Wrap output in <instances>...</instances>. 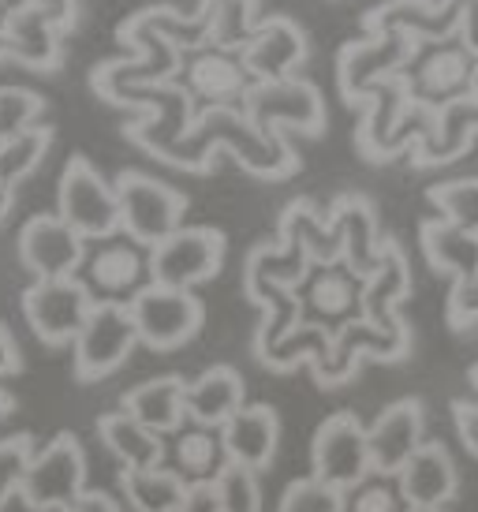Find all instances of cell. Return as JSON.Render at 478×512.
I'll use <instances>...</instances> for the list:
<instances>
[{"label":"cell","mask_w":478,"mask_h":512,"mask_svg":"<svg viewBox=\"0 0 478 512\" xmlns=\"http://www.w3.org/2000/svg\"><path fill=\"white\" fill-rule=\"evenodd\" d=\"M169 464L187 486L213 483L228 464L221 430L195 427V423L176 430V438H172V445H169Z\"/></svg>","instance_id":"cell-35"},{"label":"cell","mask_w":478,"mask_h":512,"mask_svg":"<svg viewBox=\"0 0 478 512\" xmlns=\"http://www.w3.org/2000/svg\"><path fill=\"white\" fill-rule=\"evenodd\" d=\"M113 184L120 199V232H127L131 243L150 251L161 240H169L176 228H183V214H187L183 191L135 169L120 172Z\"/></svg>","instance_id":"cell-5"},{"label":"cell","mask_w":478,"mask_h":512,"mask_svg":"<svg viewBox=\"0 0 478 512\" xmlns=\"http://www.w3.org/2000/svg\"><path fill=\"white\" fill-rule=\"evenodd\" d=\"M86 494V449L75 434H57L30 456L19 498L27 512H64Z\"/></svg>","instance_id":"cell-6"},{"label":"cell","mask_w":478,"mask_h":512,"mask_svg":"<svg viewBox=\"0 0 478 512\" xmlns=\"http://www.w3.org/2000/svg\"><path fill=\"white\" fill-rule=\"evenodd\" d=\"M422 42L404 30H381L366 34L359 42H348L337 57V86L340 98L366 109V101L378 94L385 83H393L396 75H404L419 60Z\"/></svg>","instance_id":"cell-4"},{"label":"cell","mask_w":478,"mask_h":512,"mask_svg":"<svg viewBox=\"0 0 478 512\" xmlns=\"http://www.w3.org/2000/svg\"><path fill=\"white\" fill-rule=\"evenodd\" d=\"M243 116L262 135H322L325 131V98L322 90L307 79H281V83H254V90L243 101Z\"/></svg>","instance_id":"cell-11"},{"label":"cell","mask_w":478,"mask_h":512,"mask_svg":"<svg viewBox=\"0 0 478 512\" xmlns=\"http://www.w3.org/2000/svg\"><path fill=\"white\" fill-rule=\"evenodd\" d=\"M228 464H243L251 471H266L281 449V415L269 404H243L221 427Z\"/></svg>","instance_id":"cell-24"},{"label":"cell","mask_w":478,"mask_h":512,"mask_svg":"<svg viewBox=\"0 0 478 512\" xmlns=\"http://www.w3.org/2000/svg\"><path fill=\"white\" fill-rule=\"evenodd\" d=\"M120 486L131 512H180L187 483L172 468L120 471Z\"/></svg>","instance_id":"cell-36"},{"label":"cell","mask_w":478,"mask_h":512,"mask_svg":"<svg viewBox=\"0 0 478 512\" xmlns=\"http://www.w3.org/2000/svg\"><path fill=\"white\" fill-rule=\"evenodd\" d=\"M64 512H124V509H120L109 494H101V490H86L83 498L75 501V505H68Z\"/></svg>","instance_id":"cell-50"},{"label":"cell","mask_w":478,"mask_h":512,"mask_svg":"<svg viewBox=\"0 0 478 512\" xmlns=\"http://www.w3.org/2000/svg\"><path fill=\"white\" fill-rule=\"evenodd\" d=\"M45 113V98L30 86H0V143L23 131L38 128Z\"/></svg>","instance_id":"cell-40"},{"label":"cell","mask_w":478,"mask_h":512,"mask_svg":"<svg viewBox=\"0 0 478 512\" xmlns=\"http://www.w3.org/2000/svg\"><path fill=\"white\" fill-rule=\"evenodd\" d=\"M471 385H475V389H478V363H475V367H471Z\"/></svg>","instance_id":"cell-55"},{"label":"cell","mask_w":478,"mask_h":512,"mask_svg":"<svg viewBox=\"0 0 478 512\" xmlns=\"http://www.w3.org/2000/svg\"><path fill=\"white\" fill-rule=\"evenodd\" d=\"M98 438L101 445L116 456L120 471H146V468H165V438L142 427L139 419L127 412H109L98 419Z\"/></svg>","instance_id":"cell-31"},{"label":"cell","mask_w":478,"mask_h":512,"mask_svg":"<svg viewBox=\"0 0 478 512\" xmlns=\"http://www.w3.org/2000/svg\"><path fill=\"white\" fill-rule=\"evenodd\" d=\"M281 243L299 247V251L310 258L314 270H322V266H340V262H344L340 236L333 232L329 217H322L318 210H314V202L310 199H296L281 214Z\"/></svg>","instance_id":"cell-34"},{"label":"cell","mask_w":478,"mask_h":512,"mask_svg":"<svg viewBox=\"0 0 478 512\" xmlns=\"http://www.w3.org/2000/svg\"><path fill=\"white\" fill-rule=\"evenodd\" d=\"M180 512H225V509H221V494H217V483L187 486V498H183V509Z\"/></svg>","instance_id":"cell-48"},{"label":"cell","mask_w":478,"mask_h":512,"mask_svg":"<svg viewBox=\"0 0 478 512\" xmlns=\"http://www.w3.org/2000/svg\"><path fill=\"white\" fill-rule=\"evenodd\" d=\"M426 199L434 202L441 217L452 225L478 232V176H460V180H445L426 191Z\"/></svg>","instance_id":"cell-39"},{"label":"cell","mask_w":478,"mask_h":512,"mask_svg":"<svg viewBox=\"0 0 478 512\" xmlns=\"http://www.w3.org/2000/svg\"><path fill=\"white\" fill-rule=\"evenodd\" d=\"M404 498H400V486L396 479L385 475H370L366 483L352 486L344 494V512H404Z\"/></svg>","instance_id":"cell-44"},{"label":"cell","mask_w":478,"mask_h":512,"mask_svg":"<svg viewBox=\"0 0 478 512\" xmlns=\"http://www.w3.org/2000/svg\"><path fill=\"white\" fill-rule=\"evenodd\" d=\"M437 113L411 98L408 79L396 75L366 101L363 124H359V150L366 161H396L404 154H415L434 135Z\"/></svg>","instance_id":"cell-2"},{"label":"cell","mask_w":478,"mask_h":512,"mask_svg":"<svg viewBox=\"0 0 478 512\" xmlns=\"http://www.w3.org/2000/svg\"><path fill=\"white\" fill-rule=\"evenodd\" d=\"M411 292V270L408 258L400 251L396 240H385V255H381V266L374 270V277L363 281V314L370 326L385 329V333H396V329H408V322L396 314V303L408 299Z\"/></svg>","instance_id":"cell-27"},{"label":"cell","mask_w":478,"mask_h":512,"mask_svg":"<svg viewBox=\"0 0 478 512\" xmlns=\"http://www.w3.org/2000/svg\"><path fill=\"white\" fill-rule=\"evenodd\" d=\"M19 4H27V8H34V12H42L45 19L57 23L64 34L75 30V23H79V0H19Z\"/></svg>","instance_id":"cell-46"},{"label":"cell","mask_w":478,"mask_h":512,"mask_svg":"<svg viewBox=\"0 0 478 512\" xmlns=\"http://www.w3.org/2000/svg\"><path fill=\"white\" fill-rule=\"evenodd\" d=\"M475 72H478V53L471 45H434L422 49L419 60L411 64L404 79H408L411 98L426 105V109H445L452 101L471 98L475 90Z\"/></svg>","instance_id":"cell-14"},{"label":"cell","mask_w":478,"mask_h":512,"mask_svg":"<svg viewBox=\"0 0 478 512\" xmlns=\"http://www.w3.org/2000/svg\"><path fill=\"white\" fill-rule=\"evenodd\" d=\"M471 98H478V72H475V90H471Z\"/></svg>","instance_id":"cell-57"},{"label":"cell","mask_w":478,"mask_h":512,"mask_svg":"<svg viewBox=\"0 0 478 512\" xmlns=\"http://www.w3.org/2000/svg\"><path fill=\"white\" fill-rule=\"evenodd\" d=\"M101 101L120 105V109H142V120L127 128V139L142 146L157 161L169 157L172 146L187 139V131L195 124V98L187 94L183 83H154V86H120L109 90Z\"/></svg>","instance_id":"cell-3"},{"label":"cell","mask_w":478,"mask_h":512,"mask_svg":"<svg viewBox=\"0 0 478 512\" xmlns=\"http://www.w3.org/2000/svg\"><path fill=\"white\" fill-rule=\"evenodd\" d=\"M19 262L34 281L79 277L86 266V240L60 214H38L19 228Z\"/></svg>","instance_id":"cell-16"},{"label":"cell","mask_w":478,"mask_h":512,"mask_svg":"<svg viewBox=\"0 0 478 512\" xmlns=\"http://www.w3.org/2000/svg\"><path fill=\"white\" fill-rule=\"evenodd\" d=\"M12 8H15V0H0V23H4V15L12 12Z\"/></svg>","instance_id":"cell-54"},{"label":"cell","mask_w":478,"mask_h":512,"mask_svg":"<svg viewBox=\"0 0 478 512\" xmlns=\"http://www.w3.org/2000/svg\"><path fill=\"white\" fill-rule=\"evenodd\" d=\"M475 135H478V98L452 101V105H445V109H437L434 135L411 154V161H415L419 169L449 165V161H456L460 154L471 150Z\"/></svg>","instance_id":"cell-32"},{"label":"cell","mask_w":478,"mask_h":512,"mask_svg":"<svg viewBox=\"0 0 478 512\" xmlns=\"http://www.w3.org/2000/svg\"><path fill=\"white\" fill-rule=\"evenodd\" d=\"M303 311L318 318V326H348L363 314V281L355 277L344 262L340 266H322L307 277L303 285Z\"/></svg>","instance_id":"cell-26"},{"label":"cell","mask_w":478,"mask_h":512,"mask_svg":"<svg viewBox=\"0 0 478 512\" xmlns=\"http://www.w3.org/2000/svg\"><path fill=\"white\" fill-rule=\"evenodd\" d=\"M419 243L430 270L445 273L452 281L478 273V232H467L445 217H430L419 228Z\"/></svg>","instance_id":"cell-33"},{"label":"cell","mask_w":478,"mask_h":512,"mask_svg":"<svg viewBox=\"0 0 478 512\" xmlns=\"http://www.w3.org/2000/svg\"><path fill=\"white\" fill-rule=\"evenodd\" d=\"M217 150H228L239 165L266 180H288L299 169V154L284 135H262L243 109H198L195 124L180 146H172L165 165L187 172H210Z\"/></svg>","instance_id":"cell-1"},{"label":"cell","mask_w":478,"mask_h":512,"mask_svg":"<svg viewBox=\"0 0 478 512\" xmlns=\"http://www.w3.org/2000/svg\"><path fill=\"white\" fill-rule=\"evenodd\" d=\"M239 57L254 83H281V79H296V72L307 64L310 42L303 27L292 23L288 15H269L258 23L254 38Z\"/></svg>","instance_id":"cell-20"},{"label":"cell","mask_w":478,"mask_h":512,"mask_svg":"<svg viewBox=\"0 0 478 512\" xmlns=\"http://www.w3.org/2000/svg\"><path fill=\"white\" fill-rule=\"evenodd\" d=\"M310 475L337 490H352L374 475L370 464V438H366L363 419L352 412L329 415L310 445Z\"/></svg>","instance_id":"cell-13"},{"label":"cell","mask_w":478,"mask_h":512,"mask_svg":"<svg viewBox=\"0 0 478 512\" xmlns=\"http://www.w3.org/2000/svg\"><path fill=\"white\" fill-rule=\"evenodd\" d=\"M449 326L452 329H471L478 326V273L452 281L449 292Z\"/></svg>","instance_id":"cell-45"},{"label":"cell","mask_w":478,"mask_h":512,"mask_svg":"<svg viewBox=\"0 0 478 512\" xmlns=\"http://www.w3.org/2000/svg\"><path fill=\"white\" fill-rule=\"evenodd\" d=\"M34 453H38V449H34V438H30V434L0 438V512H4V505L19 494L23 475H27L30 456Z\"/></svg>","instance_id":"cell-43"},{"label":"cell","mask_w":478,"mask_h":512,"mask_svg":"<svg viewBox=\"0 0 478 512\" xmlns=\"http://www.w3.org/2000/svg\"><path fill=\"white\" fill-rule=\"evenodd\" d=\"M478 0H385L378 8L363 15L366 34H381V30H404L422 45H445L456 34H464V23Z\"/></svg>","instance_id":"cell-15"},{"label":"cell","mask_w":478,"mask_h":512,"mask_svg":"<svg viewBox=\"0 0 478 512\" xmlns=\"http://www.w3.org/2000/svg\"><path fill=\"white\" fill-rule=\"evenodd\" d=\"M198 19L210 27V45L243 53L258 30V0H202Z\"/></svg>","instance_id":"cell-37"},{"label":"cell","mask_w":478,"mask_h":512,"mask_svg":"<svg viewBox=\"0 0 478 512\" xmlns=\"http://www.w3.org/2000/svg\"><path fill=\"white\" fill-rule=\"evenodd\" d=\"M0 60H8V34H4V23H0Z\"/></svg>","instance_id":"cell-53"},{"label":"cell","mask_w":478,"mask_h":512,"mask_svg":"<svg viewBox=\"0 0 478 512\" xmlns=\"http://www.w3.org/2000/svg\"><path fill=\"white\" fill-rule=\"evenodd\" d=\"M57 214L68 221L86 243L113 240L120 232V199L116 184H109L86 157H71L60 172Z\"/></svg>","instance_id":"cell-7"},{"label":"cell","mask_w":478,"mask_h":512,"mask_svg":"<svg viewBox=\"0 0 478 512\" xmlns=\"http://www.w3.org/2000/svg\"><path fill=\"white\" fill-rule=\"evenodd\" d=\"M127 307L135 318V329H139V344L154 348V352L183 348L191 337H198V329L206 322V307L195 292L165 288L154 281L127 299Z\"/></svg>","instance_id":"cell-10"},{"label":"cell","mask_w":478,"mask_h":512,"mask_svg":"<svg viewBox=\"0 0 478 512\" xmlns=\"http://www.w3.org/2000/svg\"><path fill=\"white\" fill-rule=\"evenodd\" d=\"M94 292L83 285V277H60V281H34L23 292V314L34 337L49 348L75 344L86 318L94 311Z\"/></svg>","instance_id":"cell-12"},{"label":"cell","mask_w":478,"mask_h":512,"mask_svg":"<svg viewBox=\"0 0 478 512\" xmlns=\"http://www.w3.org/2000/svg\"><path fill=\"white\" fill-rule=\"evenodd\" d=\"M411 348V329H396V333H385V329L370 326L366 318H355L348 326L333 329V348L329 356L314 367V378L318 385L333 389V385H344L355 374L359 359H381V363H393V359H404Z\"/></svg>","instance_id":"cell-17"},{"label":"cell","mask_w":478,"mask_h":512,"mask_svg":"<svg viewBox=\"0 0 478 512\" xmlns=\"http://www.w3.org/2000/svg\"><path fill=\"white\" fill-rule=\"evenodd\" d=\"M247 404V385L236 367H210L187 382V423L221 430Z\"/></svg>","instance_id":"cell-29"},{"label":"cell","mask_w":478,"mask_h":512,"mask_svg":"<svg viewBox=\"0 0 478 512\" xmlns=\"http://www.w3.org/2000/svg\"><path fill=\"white\" fill-rule=\"evenodd\" d=\"M176 83L187 86V94L202 101V109H243L247 94L254 90V79L243 57L232 49H217V45L187 53Z\"/></svg>","instance_id":"cell-18"},{"label":"cell","mask_w":478,"mask_h":512,"mask_svg":"<svg viewBox=\"0 0 478 512\" xmlns=\"http://www.w3.org/2000/svg\"><path fill=\"white\" fill-rule=\"evenodd\" d=\"M12 206H15V191H12V187L0 184V225L8 221V214H12Z\"/></svg>","instance_id":"cell-51"},{"label":"cell","mask_w":478,"mask_h":512,"mask_svg":"<svg viewBox=\"0 0 478 512\" xmlns=\"http://www.w3.org/2000/svg\"><path fill=\"white\" fill-rule=\"evenodd\" d=\"M452 423H456V434H460L467 453L478 456V400H456L452 404Z\"/></svg>","instance_id":"cell-47"},{"label":"cell","mask_w":478,"mask_h":512,"mask_svg":"<svg viewBox=\"0 0 478 512\" xmlns=\"http://www.w3.org/2000/svg\"><path fill=\"white\" fill-rule=\"evenodd\" d=\"M83 285L94 299H127L150 285V255H142L139 243H101L94 255H86Z\"/></svg>","instance_id":"cell-23"},{"label":"cell","mask_w":478,"mask_h":512,"mask_svg":"<svg viewBox=\"0 0 478 512\" xmlns=\"http://www.w3.org/2000/svg\"><path fill=\"white\" fill-rule=\"evenodd\" d=\"M135 348H139V329L131 307L120 299H98L83 333L75 337V378L101 382L124 367Z\"/></svg>","instance_id":"cell-9"},{"label":"cell","mask_w":478,"mask_h":512,"mask_svg":"<svg viewBox=\"0 0 478 512\" xmlns=\"http://www.w3.org/2000/svg\"><path fill=\"white\" fill-rule=\"evenodd\" d=\"M49 146H53V128H45V124L0 143V184L15 191L27 176H34V169L49 154Z\"/></svg>","instance_id":"cell-38"},{"label":"cell","mask_w":478,"mask_h":512,"mask_svg":"<svg viewBox=\"0 0 478 512\" xmlns=\"http://www.w3.org/2000/svg\"><path fill=\"white\" fill-rule=\"evenodd\" d=\"M329 225L340 236V247H344V266L366 281L374 277V270L381 266V255H385V240L378 232V214L374 206L363 199V195H340L329 210Z\"/></svg>","instance_id":"cell-22"},{"label":"cell","mask_w":478,"mask_h":512,"mask_svg":"<svg viewBox=\"0 0 478 512\" xmlns=\"http://www.w3.org/2000/svg\"><path fill=\"white\" fill-rule=\"evenodd\" d=\"M225 232L210 225H183L169 240L150 247V281L165 288L195 292V285L213 281L225 266Z\"/></svg>","instance_id":"cell-8"},{"label":"cell","mask_w":478,"mask_h":512,"mask_svg":"<svg viewBox=\"0 0 478 512\" xmlns=\"http://www.w3.org/2000/svg\"><path fill=\"white\" fill-rule=\"evenodd\" d=\"M277 512H344V490L307 475L284 490Z\"/></svg>","instance_id":"cell-42"},{"label":"cell","mask_w":478,"mask_h":512,"mask_svg":"<svg viewBox=\"0 0 478 512\" xmlns=\"http://www.w3.org/2000/svg\"><path fill=\"white\" fill-rule=\"evenodd\" d=\"M19 370H23L19 344H15V337L8 333V326H0V378H8V374H19Z\"/></svg>","instance_id":"cell-49"},{"label":"cell","mask_w":478,"mask_h":512,"mask_svg":"<svg viewBox=\"0 0 478 512\" xmlns=\"http://www.w3.org/2000/svg\"><path fill=\"white\" fill-rule=\"evenodd\" d=\"M404 512H445V509H404Z\"/></svg>","instance_id":"cell-56"},{"label":"cell","mask_w":478,"mask_h":512,"mask_svg":"<svg viewBox=\"0 0 478 512\" xmlns=\"http://www.w3.org/2000/svg\"><path fill=\"white\" fill-rule=\"evenodd\" d=\"M247 296L262 307V326L254 337V359H262L303 326V296H299V288L273 285L254 270H247Z\"/></svg>","instance_id":"cell-30"},{"label":"cell","mask_w":478,"mask_h":512,"mask_svg":"<svg viewBox=\"0 0 478 512\" xmlns=\"http://www.w3.org/2000/svg\"><path fill=\"white\" fill-rule=\"evenodd\" d=\"M12 412H15V397L4 389V385H0V419H8Z\"/></svg>","instance_id":"cell-52"},{"label":"cell","mask_w":478,"mask_h":512,"mask_svg":"<svg viewBox=\"0 0 478 512\" xmlns=\"http://www.w3.org/2000/svg\"><path fill=\"white\" fill-rule=\"evenodd\" d=\"M4 34H8V60L23 64L27 72H60L64 30L49 23L42 12L15 4L12 12L4 15Z\"/></svg>","instance_id":"cell-25"},{"label":"cell","mask_w":478,"mask_h":512,"mask_svg":"<svg viewBox=\"0 0 478 512\" xmlns=\"http://www.w3.org/2000/svg\"><path fill=\"white\" fill-rule=\"evenodd\" d=\"M396 486L408 509H445L460 494V471L441 441H426L396 475Z\"/></svg>","instance_id":"cell-21"},{"label":"cell","mask_w":478,"mask_h":512,"mask_svg":"<svg viewBox=\"0 0 478 512\" xmlns=\"http://www.w3.org/2000/svg\"><path fill=\"white\" fill-rule=\"evenodd\" d=\"M366 438H370V464H374V475L396 479L411 456L426 445V408H422V400L404 397V400H396V404H389V408L366 427Z\"/></svg>","instance_id":"cell-19"},{"label":"cell","mask_w":478,"mask_h":512,"mask_svg":"<svg viewBox=\"0 0 478 512\" xmlns=\"http://www.w3.org/2000/svg\"><path fill=\"white\" fill-rule=\"evenodd\" d=\"M120 412L131 419H139L142 427H150L154 434H176L187 423V382L180 374H161L150 382L127 389L120 397Z\"/></svg>","instance_id":"cell-28"},{"label":"cell","mask_w":478,"mask_h":512,"mask_svg":"<svg viewBox=\"0 0 478 512\" xmlns=\"http://www.w3.org/2000/svg\"><path fill=\"white\" fill-rule=\"evenodd\" d=\"M213 483H217L221 509L225 512H262V486H258V471L243 468V464H225V471H221Z\"/></svg>","instance_id":"cell-41"}]
</instances>
